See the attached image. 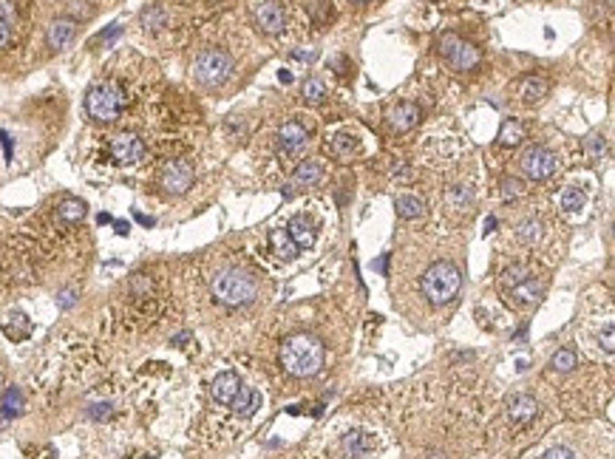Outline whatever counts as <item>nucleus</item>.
<instances>
[{"mask_svg": "<svg viewBox=\"0 0 615 459\" xmlns=\"http://www.w3.org/2000/svg\"><path fill=\"white\" fill-rule=\"evenodd\" d=\"M114 230H117L119 236H128L131 233V224L128 221H114Z\"/></svg>", "mask_w": 615, "mask_h": 459, "instance_id": "c03bdc74", "label": "nucleus"}, {"mask_svg": "<svg viewBox=\"0 0 615 459\" xmlns=\"http://www.w3.org/2000/svg\"><path fill=\"white\" fill-rule=\"evenodd\" d=\"M527 193V187L519 182V179H505L502 182V196L505 199H519V196H524Z\"/></svg>", "mask_w": 615, "mask_h": 459, "instance_id": "e433bc0d", "label": "nucleus"}, {"mask_svg": "<svg viewBox=\"0 0 615 459\" xmlns=\"http://www.w3.org/2000/svg\"><path fill=\"white\" fill-rule=\"evenodd\" d=\"M292 57H295V60H306V62H312V60L317 57V51H315V49H309V51H295Z\"/></svg>", "mask_w": 615, "mask_h": 459, "instance_id": "37998d69", "label": "nucleus"}, {"mask_svg": "<svg viewBox=\"0 0 615 459\" xmlns=\"http://www.w3.org/2000/svg\"><path fill=\"white\" fill-rule=\"evenodd\" d=\"M357 148H360V139L354 134H337L329 142V151L337 159H352V153H357Z\"/></svg>", "mask_w": 615, "mask_h": 459, "instance_id": "a878e982", "label": "nucleus"}, {"mask_svg": "<svg viewBox=\"0 0 615 459\" xmlns=\"http://www.w3.org/2000/svg\"><path fill=\"white\" fill-rule=\"evenodd\" d=\"M420 289H422V295H426V301L434 303V306L451 303L459 295V289H462V273H459V266H454L451 261H437V264H431L426 273H422Z\"/></svg>", "mask_w": 615, "mask_h": 459, "instance_id": "39448f33", "label": "nucleus"}, {"mask_svg": "<svg viewBox=\"0 0 615 459\" xmlns=\"http://www.w3.org/2000/svg\"><path fill=\"white\" fill-rule=\"evenodd\" d=\"M136 221H139V224H145V227H154V219H151V216H142V213H136Z\"/></svg>", "mask_w": 615, "mask_h": 459, "instance_id": "a18cd8bd", "label": "nucleus"}, {"mask_svg": "<svg viewBox=\"0 0 615 459\" xmlns=\"http://www.w3.org/2000/svg\"><path fill=\"white\" fill-rule=\"evenodd\" d=\"M71 303H74V292H69V289H66V292H60V306H62V309H69Z\"/></svg>", "mask_w": 615, "mask_h": 459, "instance_id": "79ce46f5", "label": "nucleus"}, {"mask_svg": "<svg viewBox=\"0 0 615 459\" xmlns=\"http://www.w3.org/2000/svg\"><path fill=\"white\" fill-rule=\"evenodd\" d=\"M519 168L524 171L527 179L547 182L550 176L559 171V156L550 148H544V145H530V148L522 153V159H519Z\"/></svg>", "mask_w": 615, "mask_h": 459, "instance_id": "9d476101", "label": "nucleus"}, {"mask_svg": "<svg viewBox=\"0 0 615 459\" xmlns=\"http://www.w3.org/2000/svg\"><path fill=\"white\" fill-rule=\"evenodd\" d=\"M86 111L97 122H114L125 111V88L117 79L94 82L86 94Z\"/></svg>", "mask_w": 615, "mask_h": 459, "instance_id": "423d86ee", "label": "nucleus"}, {"mask_svg": "<svg viewBox=\"0 0 615 459\" xmlns=\"http://www.w3.org/2000/svg\"><path fill=\"white\" fill-rule=\"evenodd\" d=\"M278 77H281V82H292V74H289V71H281Z\"/></svg>", "mask_w": 615, "mask_h": 459, "instance_id": "49530a36", "label": "nucleus"}, {"mask_svg": "<svg viewBox=\"0 0 615 459\" xmlns=\"http://www.w3.org/2000/svg\"><path fill=\"white\" fill-rule=\"evenodd\" d=\"M337 445H341L346 459H374L380 448V436L366 425H352L341 434Z\"/></svg>", "mask_w": 615, "mask_h": 459, "instance_id": "6e6552de", "label": "nucleus"}, {"mask_svg": "<svg viewBox=\"0 0 615 459\" xmlns=\"http://www.w3.org/2000/svg\"><path fill=\"white\" fill-rule=\"evenodd\" d=\"M329 62L337 69V74H346V71H349V60H346V57H332Z\"/></svg>", "mask_w": 615, "mask_h": 459, "instance_id": "a19ab883", "label": "nucleus"}, {"mask_svg": "<svg viewBox=\"0 0 615 459\" xmlns=\"http://www.w3.org/2000/svg\"><path fill=\"white\" fill-rule=\"evenodd\" d=\"M386 122L394 134H406L420 122V106H414V102H397V106L389 111Z\"/></svg>", "mask_w": 615, "mask_h": 459, "instance_id": "2eb2a0df", "label": "nucleus"}, {"mask_svg": "<svg viewBox=\"0 0 615 459\" xmlns=\"http://www.w3.org/2000/svg\"><path fill=\"white\" fill-rule=\"evenodd\" d=\"M326 351L324 343L312 335H295L281 346V366L292 377H312L324 369Z\"/></svg>", "mask_w": 615, "mask_h": 459, "instance_id": "20e7f679", "label": "nucleus"}, {"mask_svg": "<svg viewBox=\"0 0 615 459\" xmlns=\"http://www.w3.org/2000/svg\"><path fill=\"white\" fill-rule=\"evenodd\" d=\"M74 32H77V23H74L71 17H57V20H51V26H49V32H46V43H49V49L62 51V49H66L71 40H74Z\"/></svg>", "mask_w": 615, "mask_h": 459, "instance_id": "f3484780", "label": "nucleus"}, {"mask_svg": "<svg viewBox=\"0 0 615 459\" xmlns=\"http://www.w3.org/2000/svg\"><path fill=\"white\" fill-rule=\"evenodd\" d=\"M239 388H241V380L236 371H221V374H216V380L210 383V394H213V400L219 406H230L236 400Z\"/></svg>", "mask_w": 615, "mask_h": 459, "instance_id": "dca6fc26", "label": "nucleus"}, {"mask_svg": "<svg viewBox=\"0 0 615 459\" xmlns=\"http://www.w3.org/2000/svg\"><path fill=\"white\" fill-rule=\"evenodd\" d=\"M579 366V354L572 349H559L553 358H550V371H559V374H567Z\"/></svg>", "mask_w": 615, "mask_h": 459, "instance_id": "2f4dec72", "label": "nucleus"}, {"mask_svg": "<svg viewBox=\"0 0 615 459\" xmlns=\"http://www.w3.org/2000/svg\"><path fill=\"white\" fill-rule=\"evenodd\" d=\"M284 230L289 233L292 244L298 247V249H309V247L315 244V238H317V230H315V224H312L306 216H292L289 224H287Z\"/></svg>", "mask_w": 615, "mask_h": 459, "instance_id": "a211bd4d", "label": "nucleus"}, {"mask_svg": "<svg viewBox=\"0 0 615 459\" xmlns=\"http://www.w3.org/2000/svg\"><path fill=\"white\" fill-rule=\"evenodd\" d=\"M536 414H539V403L530 397V394H516V397H511V403H507V417H511L516 425L533 423Z\"/></svg>", "mask_w": 615, "mask_h": 459, "instance_id": "6ab92c4d", "label": "nucleus"}, {"mask_svg": "<svg viewBox=\"0 0 615 459\" xmlns=\"http://www.w3.org/2000/svg\"><path fill=\"white\" fill-rule=\"evenodd\" d=\"M108 151H111V159L117 164H136L145 156V142L131 131H122V134L111 136Z\"/></svg>", "mask_w": 615, "mask_h": 459, "instance_id": "f8f14e48", "label": "nucleus"}, {"mask_svg": "<svg viewBox=\"0 0 615 459\" xmlns=\"http://www.w3.org/2000/svg\"><path fill=\"white\" fill-rule=\"evenodd\" d=\"M439 54L448 60L454 71H474L479 66V49L474 43H465L451 32L439 37Z\"/></svg>", "mask_w": 615, "mask_h": 459, "instance_id": "1a4fd4ad", "label": "nucleus"}, {"mask_svg": "<svg viewBox=\"0 0 615 459\" xmlns=\"http://www.w3.org/2000/svg\"><path fill=\"white\" fill-rule=\"evenodd\" d=\"M516 238H519L524 247H536L539 238H542V224H539L536 219H524V221H519V227H516Z\"/></svg>", "mask_w": 615, "mask_h": 459, "instance_id": "c756f323", "label": "nucleus"}, {"mask_svg": "<svg viewBox=\"0 0 615 459\" xmlns=\"http://www.w3.org/2000/svg\"><path fill=\"white\" fill-rule=\"evenodd\" d=\"M0 145H3V151H6V159H12V153H14V145H12V136H9L6 131H0Z\"/></svg>", "mask_w": 615, "mask_h": 459, "instance_id": "ea45409f", "label": "nucleus"}, {"mask_svg": "<svg viewBox=\"0 0 615 459\" xmlns=\"http://www.w3.org/2000/svg\"><path fill=\"white\" fill-rule=\"evenodd\" d=\"M23 406L26 403H23V394H20V388H9L3 394V400H0V414L9 420V417H17L20 411H23Z\"/></svg>", "mask_w": 615, "mask_h": 459, "instance_id": "473e14b6", "label": "nucleus"}, {"mask_svg": "<svg viewBox=\"0 0 615 459\" xmlns=\"http://www.w3.org/2000/svg\"><path fill=\"white\" fill-rule=\"evenodd\" d=\"M610 298L601 295V301H596L592 306H584L579 315V340L581 349L590 354L592 360H612V303L604 309Z\"/></svg>", "mask_w": 615, "mask_h": 459, "instance_id": "f257e3e1", "label": "nucleus"}, {"mask_svg": "<svg viewBox=\"0 0 615 459\" xmlns=\"http://www.w3.org/2000/svg\"><path fill=\"white\" fill-rule=\"evenodd\" d=\"M530 456L533 459H584V456H579V448L567 440H562V436H550V440Z\"/></svg>", "mask_w": 615, "mask_h": 459, "instance_id": "412c9836", "label": "nucleus"}, {"mask_svg": "<svg viewBox=\"0 0 615 459\" xmlns=\"http://www.w3.org/2000/svg\"><path fill=\"white\" fill-rule=\"evenodd\" d=\"M604 148H607V142H604L601 134H590V136L584 139V151H587L590 159H601V156H604Z\"/></svg>", "mask_w": 615, "mask_h": 459, "instance_id": "f704fd0d", "label": "nucleus"}, {"mask_svg": "<svg viewBox=\"0 0 615 459\" xmlns=\"http://www.w3.org/2000/svg\"><path fill=\"white\" fill-rule=\"evenodd\" d=\"M547 91H550V82L544 77H524L519 86V94L524 102H539V99H544Z\"/></svg>", "mask_w": 615, "mask_h": 459, "instance_id": "393cba45", "label": "nucleus"}, {"mask_svg": "<svg viewBox=\"0 0 615 459\" xmlns=\"http://www.w3.org/2000/svg\"><path fill=\"white\" fill-rule=\"evenodd\" d=\"M522 139H524L522 122H516V119L502 122V131H499V145H502V148H514V145H519Z\"/></svg>", "mask_w": 615, "mask_h": 459, "instance_id": "7c9ffc66", "label": "nucleus"}, {"mask_svg": "<svg viewBox=\"0 0 615 459\" xmlns=\"http://www.w3.org/2000/svg\"><path fill=\"white\" fill-rule=\"evenodd\" d=\"M261 403H264V397H261V391H258V388L241 386L239 394H236V400H232L230 406H232V411L241 414V417H252V414L261 408Z\"/></svg>", "mask_w": 615, "mask_h": 459, "instance_id": "4be33fe9", "label": "nucleus"}, {"mask_svg": "<svg viewBox=\"0 0 615 459\" xmlns=\"http://www.w3.org/2000/svg\"><path fill=\"white\" fill-rule=\"evenodd\" d=\"M269 249L275 253V258H281V261H292L295 256H298V247L292 244V238H289V233L284 227L269 233Z\"/></svg>", "mask_w": 615, "mask_h": 459, "instance_id": "b1692460", "label": "nucleus"}, {"mask_svg": "<svg viewBox=\"0 0 615 459\" xmlns=\"http://www.w3.org/2000/svg\"><path fill=\"white\" fill-rule=\"evenodd\" d=\"M119 34H122V26H117V23H114L111 29H105V32L99 34V43H111V40H114V37H119Z\"/></svg>", "mask_w": 615, "mask_h": 459, "instance_id": "58836bf2", "label": "nucleus"}, {"mask_svg": "<svg viewBox=\"0 0 615 459\" xmlns=\"http://www.w3.org/2000/svg\"><path fill=\"white\" fill-rule=\"evenodd\" d=\"M321 179H324V164L315 159L298 162V168L292 173V184H298V187H315V184H321Z\"/></svg>", "mask_w": 615, "mask_h": 459, "instance_id": "5701e85b", "label": "nucleus"}, {"mask_svg": "<svg viewBox=\"0 0 615 459\" xmlns=\"http://www.w3.org/2000/svg\"><path fill=\"white\" fill-rule=\"evenodd\" d=\"M210 292L224 306H250L258 298V275L244 266H221L210 278Z\"/></svg>", "mask_w": 615, "mask_h": 459, "instance_id": "7ed1b4c3", "label": "nucleus"}, {"mask_svg": "<svg viewBox=\"0 0 615 459\" xmlns=\"http://www.w3.org/2000/svg\"><path fill=\"white\" fill-rule=\"evenodd\" d=\"M165 23V12H162V6H151V9H145L142 12V26L145 29H159Z\"/></svg>", "mask_w": 615, "mask_h": 459, "instance_id": "c9c22d12", "label": "nucleus"}, {"mask_svg": "<svg viewBox=\"0 0 615 459\" xmlns=\"http://www.w3.org/2000/svg\"><path fill=\"white\" fill-rule=\"evenodd\" d=\"M232 74V57L224 49H204L193 60V77L202 86H221Z\"/></svg>", "mask_w": 615, "mask_h": 459, "instance_id": "0eeeda50", "label": "nucleus"}, {"mask_svg": "<svg viewBox=\"0 0 615 459\" xmlns=\"http://www.w3.org/2000/svg\"><path fill=\"white\" fill-rule=\"evenodd\" d=\"M587 190H581V187H576V184H567L564 190L559 193V210L567 216V219H579L581 213H584V207H587Z\"/></svg>", "mask_w": 615, "mask_h": 459, "instance_id": "aec40b11", "label": "nucleus"}, {"mask_svg": "<svg viewBox=\"0 0 615 459\" xmlns=\"http://www.w3.org/2000/svg\"><path fill=\"white\" fill-rule=\"evenodd\" d=\"M445 199H448V204H451V207H459V210H462V207H468V204H471L474 193H471V187H465V184H454V187H448V196H445Z\"/></svg>", "mask_w": 615, "mask_h": 459, "instance_id": "72a5a7b5", "label": "nucleus"}, {"mask_svg": "<svg viewBox=\"0 0 615 459\" xmlns=\"http://www.w3.org/2000/svg\"><path fill=\"white\" fill-rule=\"evenodd\" d=\"M394 207H397V216L406 219V221H414V219L422 216V199L420 196H411V193L397 196L394 199Z\"/></svg>", "mask_w": 615, "mask_h": 459, "instance_id": "bb28decb", "label": "nucleus"}, {"mask_svg": "<svg viewBox=\"0 0 615 459\" xmlns=\"http://www.w3.org/2000/svg\"><path fill=\"white\" fill-rule=\"evenodd\" d=\"M12 34H14V26L9 23V20L0 17V49H9V43H12Z\"/></svg>", "mask_w": 615, "mask_h": 459, "instance_id": "4c0bfd02", "label": "nucleus"}, {"mask_svg": "<svg viewBox=\"0 0 615 459\" xmlns=\"http://www.w3.org/2000/svg\"><path fill=\"white\" fill-rule=\"evenodd\" d=\"M496 286H499V295L514 309H533L542 301L547 284L530 264L514 261V264H507L499 273Z\"/></svg>", "mask_w": 615, "mask_h": 459, "instance_id": "f03ea898", "label": "nucleus"}, {"mask_svg": "<svg viewBox=\"0 0 615 459\" xmlns=\"http://www.w3.org/2000/svg\"><path fill=\"white\" fill-rule=\"evenodd\" d=\"M301 97H304L306 106H321V102L329 97V91H326V86H324V79L309 77V79L304 82V88H301Z\"/></svg>", "mask_w": 615, "mask_h": 459, "instance_id": "cd10ccee", "label": "nucleus"}, {"mask_svg": "<svg viewBox=\"0 0 615 459\" xmlns=\"http://www.w3.org/2000/svg\"><path fill=\"white\" fill-rule=\"evenodd\" d=\"M352 3H366V0H352Z\"/></svg>", "mask_w": 615, "mask_h": 459, "instance_id": "de8ad7c7", "label": "nucleus"}, {"mask_svg": "<svg viewBox=\"0 0 615 459\" xmlns=\"http://www.w3.org/2000/svg\"><path fill=\"white\" fill-rule=\"evenodd\" d=\"M193 179H196L193 164L184 162V159L167 162V164H165V171H162V176H159L162 190H165V193H171V196H182V193H187V190H190V184H193Z\"/></svg>", "mask_w": 615, "mask_h": 459, "instance_id": "9b49d317", "label": "nucleus"}, {"mask_svg": "<svg viewBox=\"0 0 615 459\" xmlns=\"http://www.w3.org/2000/svg\"><path fill=\"white\" fill-rule=\"evenodd\" d=\"M306 142H309V131L304 128L301 122L289 119V122L281 125V131H278V148H281L284 156H295Z\"/></svg>", "mask_w": 615, "mask_h": 459, "instance_id": "4468645a", "label": "nucleus"}, {"mask_svg": "<svg viewBox=\"0 0 615 459\" xmlns=\"http://www.w3.org/2000/svg\"><path fill=\"white\" fill-rule=\"evenodd\" d=\"M252 14H256V23L264 34H281L287 26V12L278 0H258L252 6Z\"/></svg>", "mask_w": 615, "mask_h": 459, "instance_id": "ddd939ff", "label": "nucleus"}, {"mask_svg": "<svg viewBox=\"0 0 615 459\" xmlns=\"http://www.w3.org/2000/svg\"><path fill=\"white\" fill-rule=\"evenodd\" d=\"M57 213H60V219H62V221L77 224V221L86 219L88 207H86V201H80V199H66V201H62V204L57 207Z\"/></svg>", "mask_w": 615, "mask_h": 459, "instance_id": "c85d7f7f", "label": "nucleus"}]
</instances>
